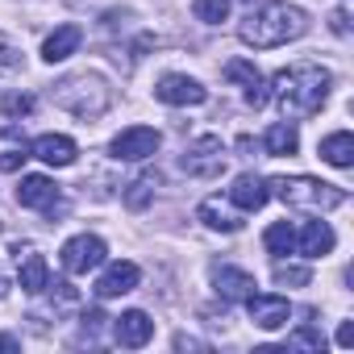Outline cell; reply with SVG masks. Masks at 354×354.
Wrapping results in <instances>:
<instances>
[{"instance_id":"1","label":"cell","mask_w":354,"mask_h":354,"mask_svg":"<svg viewBox=\"0 0 354 354\" xmlns=\"http://www.w3.org/2000/svg\"><path fill=\"white\" fill-rule=\"evenodd\" d=\"M325 96H329V71L317 63H296V67L275 75V100H279V113L288 121L313 117L325 104Z\"/></svg>"},{"instance_id":"2","label":"cell","mask_w":354,"mask_h":354,"mask_svg":"<svg viewBox=\"0 0 354 354\" xmlns=\"http://www.w3.org/2000/svg\"><path fill=\"white\" fill-rule=\"evenodd\" d=\"M308 30V17L296 9V5H283V0H267V5L250 9L246 21H242V42L246 46H259V50H271V46H283L292 38H300Z\"/></svg>"},{"instance_id":"3","label":"cell","mask_w":354,"mask_h":354,"mask_svg":"<svg viewBox=\"0 0 354 354\" xmlns=\"http://www.w3.org/2000/svg\"><path fill=\"white\" fill-rule=\"evenodd\" d=\"M275 196L292 209H308V213H325V209H337L346 205V192L333 188V184H321V180H308V175H279L271 180Z\"/></svg>"},{"instance_id":"4","label":"cell","mask_w":354,"mask_h":354,"mask_svg":"<svg viewBox=\"0 0 354 354\" xmlns=\"http://www.w3.org/2000/svg\"><path fill=\"white\" fill-rule=\"evenodd\" d=\"M55 100H59L67 113H75V117H100V113L109 109V88H104L96 75H75V80L59 84Z\"/></svg>"},{"instance_id":"5","label":"cell","mask_w":354,"mask_h":354,"mask_svg":"<svg viewBox=\"0 0 354 354\" xmlns=\"http://www.w3.org/2000/svg\"><path fill=\"white\" fill-rule=\"evenodd\" d=\"M184 171H188V175H201V180L221 175V171H225V146H221V138H201V142L184 154Z\"/></svg>"},{"instance_id":"6","label":"cell","mask_w":354,"mask_h":354,"mask_svg":"<svg viewBox=\"0 0 354 354\" xmlns=\"http://www.w3.org/2000/svg\"><path fill=\"white\" fill-rule=\"evenodd\" d=\"M100 263H104V242L92 238V234H80V238H71V242L63 246V267H67L71 275H88V271H96Z\"/></svg>"},{"instance_id":"7","label":"cell","mask_w":354,"mask_h":354,"mask_svg":"<svg viewBox=\"0 0 354 354\" xmlns=\"http://www.w3.org/2000/svg\"><path fill=\"white\" fill-rule=\"evenodd\" d=\"M154 150H158V133L150 125H133V129H121L113 138V158H125V162L150 158Z\"/></svg>"},{"instance_id":"8","label":"cell","mask_w":354,"mask_h":354,"mask_svg":"<svg viewBox=\"0 0 354 354\" xmlns=\"http://www.w3.org/2000/svg\"><path fill=\"white\" fill-rule=\"evenodd\" d=\"M246 304H250V321H254L259 329H279V325H288V317H292V304H288L283 296L250 292V296H246Z\"/></svg>"},{"instance_id":"9","label":"cell","mask_w":354,"mask_h":354,"mask_svg":"<svg viewBox=\"0 0 354 354\" xmlns=\"http://www.w3.org/2000/svg\"><path fill=\"white\" fill-rule=\"evenodd\" d=\"M154 96H158L162 104H205L209 92H205L196 80H188V75H162L158 88H154Z\"/></svg>"},{"instance_id":"10","label":"cell","mask_w":354,"mask_h":354,"mask_svg":"<svg viewBox=\"0 0 354 354\" xmlns=\"http://www.w3.org/2000/svg\"><path fill=\"white\" fill-rule=\"evenodd\" d=\"M113 337H117V346H129V350H138V346H146V342L154 337V321H150L146 313L129 308V313H121V317H117V325H113Z\"/></svg>"},{"instance_id":"11","label":"cell","mask_w":354,"mask_h":354,"mask_svg":"<svg viewBox=\"0 0 354 354\" xmlns=\"http://www.w3.org/2000/svg\"><path fill=\"white\" fill-rule=\"evenodd\" d=\"M225 80L246 84V100H250V109H263V104H267V80L259 75V67H254V63H246V59L225 63Z\"/></svg>"},{"instance_id":"12","label":"cell","mask_w":354,"mask_h":354,"mask_svg":"<svg viewBox=\"0 0 354 354\" xmlns=\"http://www.w3.org/2000/svg\"><path fill=\"white\" fill-rule=\"evenodd\" d=\"M138 279H142V271H138L133 263H113V267L96 279V296H100V300L125 296V292H133V288H138Z\"/></svg>"},{"instance_id":"13","label":"cell","mask_w":354,"mask_h":354,"mask_svg":"<svg viewBox=\"0 0 354 354\" xmlns=\"http://www.w3.org/2000/svg\"><path fill=\"white\" fill-rule=\"evenodd\" d=\"M59 184H50L46 175H26L21 188H17V205L21 209H55Z\"/></svg>"},{"instance_id":"14","label":"cell","mask_w":354,"mask_h":354,"mask_svg":"<svg viewBox=\"0 0 354 354\" xmlns=\"http://www.w3.org/2000/svg\"><path fill=\"white\" fill-rule=\"evenodd\" d=\"M34 154H38L42 162H50V167H71L80 150H75V142L63 138V133H42V138L34 142Z\"/></svg>"},{"instance_id":"15","label":"cell","mask_w":354,"mask_h":354,"mask_svg":"<svg viewBox=\"0 0 354 354\" xmlns=\"http://www.w3.org/2000/svg\"><path fill=\"white\" fill-rule=\"evenodd\" d=\"M267 184L259 180V175H238L234 180V188H230V201L242 209V213H254V209H263L267 205Z\"/></svg>"},{"instance_id":"16","label":"cell","mask_w":354,"mask_h":354,"mask_svg":"<svg viewBox=\"0 0 354 354\" xmlns=\"http://www.w3.org/2000/svg\"><path fill=\"white\" fill-rule=\"evenodd\" d=\"M80 42H84L80 26H59V30L42 42V59H46V63H63V59H71V55L80 50Z\"/></svg>"},{"instance_id":"17","label":"cell","mask_w":354,"mask_h":354,"mask_svg":"<svg viewBox=\"0 0 354 354\" xmlns=\"http://www.w3.org/2000/svg\"><path fill=\"white\" fill-rule=\"evenodd\" d=\"M213 279H217V292L225 296V300H246L259 283H254V275L250 271H242V267H217L213 271Z\"/></svg>"},{"instance_id":"18","label":"cell","mask_w":354,"mask_h":354,"mask_svg":"<svg viewBox=\"0 0 354 354\" xmlns=\"http://www.w3.org/2000/svg\"><path fill=\"white\" fill-rule=\"evenodd\" d=\"M196 217L209 225V230H221V234H234V230H242V221H238V213H230L225 205H221V196H209L201 209H196Z\"/></svg>"},{"instance_id":"19","label":"cell","mask_w":354,"mask_h":354,"mask_svg":"<svg viewBox=\"0 0 354 354\" xmlns=\"http://www.w3.org/2000/svg\"><path fill=\"white\" fill-rule=\"evenodd\" d=\"M300 250H304L308 259L329 254V250H333V230H329L325 221H308V225H304V234H300Z\"/></svg>"},{"instance_id":"20","label":"cell","mask_w":354,"mask_h":354,"mask_svg":"<svg viewBox=\"0 0 354 354\" xmlns=\"http://www.w3.org/2000/svg\"><path fill=\"white\" fill-rule=\"evenodd\" d=\"M321 158L325 162H333V167H350L354 162V138L342 129V133H329V138H321Z\"/></svg>"},{"instance_id":"21","label":"cell","mask_w":354,"mask_h":354,"mask_svg":"<svg viewBox=\"0 0 354 354\" xmlns=\"http://www.w3.org/2000/svg\"><path fill=\"white\" fill-rule=\"evenodd\" d=\"M17 263H21V288L38 296V292L46 288V259H42V254H34V250L26 246V259L17 254Z\"/></svg>"},{"instance_id":"22","label":"cell","mask_w":354,"mask_h":354,"mask_svg":"<svg viewBox=\"0 0 354 354\" xmlns=\"http://www.w3.org/2000/svg\"><path fill=\"white\" fill-rule=\"evenodd\" d=\"M263 146H267V154H296L300 138H296V129H292V125H271V129H267V138H263Z\"/></svg>"},{"instance_id":"23","label":"cell","mask_w":354,"mask_h":354,"mask_svg":"<svg viewBox=\"0 0 354 354\" xmlns=\"http://www.w3.org/2000/svg\"><path fill=\"white\" fill-rule=\"evenodd\" d=\"M263 246H267L271 254H292V250H296V230H292L288 221H275V225L263 234Z\"/></svg>"},{"instance_id":"24","label":"cell","mask_w":354,"mask_h":354,"mask_svg":"<svg viewBox=\"0 0 354 354\" xmlns=\"http://www.w3.org/2000/svg\"><path fill=\"white\" fill-rule=\"evenodd\" d=\"M192 13H196L201 21L217 26V21H225V17H230V0H192Z\"/></svg>"},{"instance_id":"25","label":"cell","mask_w":354,"mask_h":354,"mask_svg":"<svg viewBox=\"0 0 354 354\" xmlns=\"http://www.w3.org/2000/svg\"><path fill=\"white\" fill-rule=\"evenodd\" d=\"M275 279L279 283H292V288H304V283H313V271L308 267H296V263H275Z\"/></svg>"},{"instance_id":"26","label":"cell","mask_w":354,"mask_h":354,"mask_svg":"<svg viewBox=\"0 0 354 354\" xmlns=\"http://www.w3.org/2000/svg\"><path fill=\"white\" fill-rule=\"evenodd\" d=\"M30 109H34V96H26V92H9L5 96V113L9 117H26Z\"/></svg>"},{"instance_id":"27","label":"cell","mask_w":354,"mask_h":354,"mask_svg":"<svg viewBox=\"0 0 354 354\" xmlns=\"http://www.w3.org/2000/svg\"><path fill=\"white\" fill-rule=\"evenodd\" d=\"M150 188H154V180H138V184H129L125 205H129V209H142V205L150 201Z\"/></svg>"},{"instance_id":"28","label":"cell","mask_w":354,"mask_h":354,"mask_svg":"<svg viewBox=\"0 0 354 354\" xmlns=\"http://www.w3.org/2000/svg\"><path fill=\"white\" fill-rule=\"evenodd\" d=\"M30 154H26V146H9V150H0V171H21V162H26Z\"/></svg>"},{"instance_id":"29","label":"cell","mask_w":354,"mask_h":354,"mask_svg":"<svg viewBox=\"0 0 354 354\" xmlns=\"http://www.w3.org/2000/svg\"><path fill=\"white\" fill-rule=\"evenodd\" d=\"M292 346H308V350H325V337H321V333H317V329H300V333H296V342H292Z\"/></svg>"},{"instance_id":"30","label":"cell","mask_w":354,"mask_h":354,"mask_svg":"<svg viewBox=\"0 0 354 354\" xmlns=\"http://www.w3.org/2000/svg\"><path fill=\"white\" fill-rule=\"evenodd\" d=\"M21 67V59H17V50L9 46V42H0V71H17Z\"/></svg>"},{"instance_id":"31","label":"cell","mask_w":354,"mask_h":354,"mask_svg":"<svg viewBox=\"0 0 354 354\" xmlns=\"http://www.w3.org/2000/svg\"><path fill=\"white\" fill-rule=\"evenodd\" d=\"M329 30H333V34H342V38L350 34V17H346V9H333V17H329Z\"/></svg>"},{"instance_id":"32","label":"cell","mask_w":354,"mask_h":354,"mask_svg":"<svg viewBox=\"0 0 354 354\" xmlns=\"http://www.w3.org/2000/svg\"><path fill=\"white\" fill-rule=\"evenodd\" d=\"M337 346H354V325H350V321H342V329H337Z\"/></svg>"},{"instance_id":"33","label":"cell","mask_w":354,"mask_h":354,"mask_svg":"<svg viewBox=\"0 0 354 354\" xmlns=\"http://www.w3.org/2000/svg\"><path fill=\"white\" fill-rule=\"evenodd\" d=\"M0 350H21V342L13 333H0Z\"/></svg>"},{"instance_id":"34","label":"cell","mask_w":354,"mask_h":354,"mask_svg":"<svg viewBox=\"0 0 354 354\" xmlns=\"http://www.w3.org/2000/svg\"><path fill=\"white\" fill-rule=\"evenodd\" d=\"M5 296H9V279H5V275H0V300H5Z\"/></svg>"}]
</instances>
